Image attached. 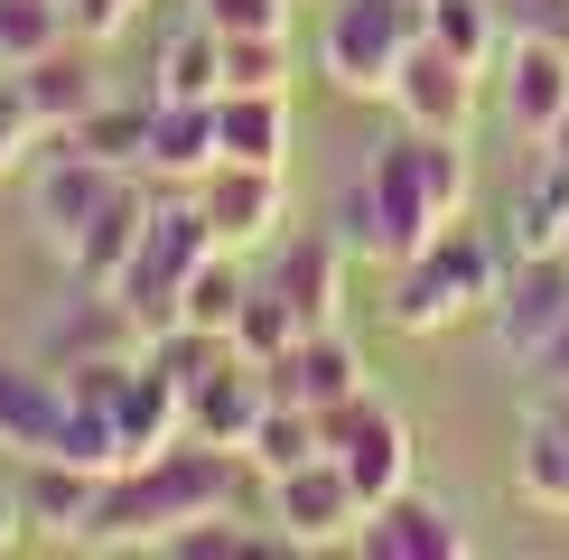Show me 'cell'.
Masks as SVG:
<instances>
[{
	"instance_id": "obj_1",
	"label": "cell",
	"mask_w": 569,
	"mask_h": 560,
	"mask_svg": "<svg viewBox=\"0 0 569 560\" xmlns=\"http://www.w3.org/2000/svg\"><path fill=\"white\" fill-rule=\"evenodd\" d=\"M243 477L252 467L233 449H206V439H178V449L103 477V504H93V532L84 551H169L197 513H233L243 504Z\"/></svg>"
},
{
	"instance_id": "obj_2",
	"label": "cell",
	"mask_w": 569,
	"mask_h": 560,
	"mask_svg": "<svg viewBox=\"0 0 569 560\" xmlns=\"http://www.w3.org/2000/svg\"><path fill=\"white\" fill-rule=\"evenodd\" d=\"M505 243H495L486 224H439L430 243L411 252V262H392V290H383V327L401 337H448L458 318H486L495 290H505Z\"/></svg>"
},
{
	"instance_id": "obj_3",
	"label": "cell",
	"mask_w": 569,
	"mask_h": 560,
	"mask_svg": "<svg viewBox=\"0 0 569 560\" xmlns=\"http://www.w3.org/2000/svg\"><path fill=\"white\" fill-rule=\"evenodd\" d=\"M448 216H439V197H430V178H420V150H411V131L383 140V150L365 159V178L337 197V233H346V252L355 262H411L420 243H430Z\"/></svg>"
},
{
	"instance_id": "obj_4",
	"label": "cell",
	"mask_w": 569,
	"mask_h": 560,
	"mask_svg": "<svg viewBox=\"0 0 569 560\" xmlns=\"http://www.w3.org/2000/svg\"><path fill=\"white\" fill-rule=\"evenodd\" d=\"M411 47H420V0H337L318 29V76L355 103H392V76Z\"/></svg>"
},
{
	"instance_id": "obj_5",
	"label": "cell",
	"mask_w": 569,
	"mask_h": 560,
	"mask_svg": "<svg viewBox=\"0 0 569 560\" xmlns=\"http://www.w3.org/2000/svg\"><path fill=\"white\" fill-rule=\"evenodd\" d=\"M206 252H216V233H206L197 187H187V197H159L150 206V233H140V252H131V271L112 280L122 309L150 327V337H159V327H178V290H187V271H197Z\"/></svg>"
},
{
	"instance_id": "obj_6",
	"label": "cell",
	"mask_w": 569,
	"mask_h": 560,
	"mask_svg": "<svg viewBox=\"0 0 569 560\" xmlns=\"http://www.w3.org/2000/svg\"><path fill=\"white\" fill-rule=\"evenodd\" d=\"M262 504H271V523H280L290 551H355V532H365V513H373L365 496H355L337 449L299 458L290 477H262Z\"/></svg>"
},
{
	"instance_id": "obj_7",
	"label": "cell",
	"mask_w": 569,
	"mask_h": 560,
	"mask_svg": "<svg viewBox=\"0 0 569 560\" xmlns=\"http://www.w3.org/2000/svg\"><path fill=\"white\" fill-rule=\"evenodd\" d=\"M197 206H206V233H216L224 252H262V243H280V224H290V169L216 159V169L197 178Z\"/></svg>"
},
{
	"instance_id": "obj_8",
	"label": "cell",
	"mask_w": 569,
	"mask_h": 560,
	"mask_svg": "<svg viewBox=\"0 0 569 560\" xmlns=\"http://www.w3.org/2000/svg\"><path fill=\"white\" fill-rule=\"evenodd\" d=\"M477 93H486V66H467L458 47L420 38L411 57H401V76H392V112H401L411 131H448V140H467V131H477Z\"/></svg>"
},
{
	"instance_id": "obj_9",
	"label": "cell",
	"mask_w": 569,
	"mask_h": 560,
	"mask_svg": "<svg viewBox=\"0 0 569 560\" xmlns=\"http://www.w3.org/2000/svg\"><path fill=\"white\" fill-rule=\"evenodd\" d=\"M486 318H495V346L513 364H532L569 327V252H513V271H505V290H495Z\"/></svg>"
},
{
	"instance_id": "obj_10",
	"label": "cell",
	"mask_w": 569,
	"mask_h": 560,
	"mask_svg": "<svg viewBox=\"0 0 569 560\" xmlns=\"http://www.w3.org/2000/svg\"><path fill=\"white\" fill-rule=\"evenodd\" d=\"M122 356H150V327L122 309V290H93V280H84V299H66V309L47 318V337H38V364H57V373L122 364Z\"/></svg>"
},
{
	"instance_id": "obj_11",
	"label": "cell",
	"mask_w": 569,
	"mask_h": 560,
	"mask_svg": "<svg viewBox=\"0 0 569 560\" xmlns=\"http://www.w3.org/2000/svg\"><path fill=\"white\" fill-rule=\"evenodd\" d=\"M505 76H495V103H505V122L532 140H551L560 122H569V47L560 38H505Z\"/></svg>"
},
{
	"instance_id": "obj_12",
	"label": "cell",
	"mask_w": 569,
	"mask_h": 560,
	"mask_svg": "<svg viewBox=\"0 0 569 560\" xmlns=\"http://www.w3.org/2000/svg\"><path fill=\"white\" fill-rule=\"evenodd\" d=\"M346 233L337 224H308V233H280L271 252V290L290 299L299 327H346Z\"/></svg>"
},
{
	"instance_id": "obj_13",
	"label": "cell",
	"mask_w": 569,
	"mask_h": 560,
	"mask_svg": "<svg viewBox=\"0 0 569 560\" xmlns=\"http://www.w3.org/2000/svg\"><path fill=\"white\" fill-rule=\"evenodd\" d=\"M355 551H365V560H467V551H477V532L458 523V504H439V496H420V486H401L392 504L365 513Z\"/></svg>"
},
{
	"instance_id": "obj_14",
	"label": "cell",
	"mask_w": 569,
	"mask_h": 560,
	"mask_svg": "<svg viewBox=\"0 0 569 560\" xmlns=\"http://www.w3.org/2000/svg\"><path fill=\"white\" fill-rule=\"evenodd\" d=\"M131 169H103V159H84V150H57L47 140V159H38V187H29V206H38V233L57 252H76V233L112 206V187H122Z\"/></svg>"
},
{
	"instance_id": "obj_15",
	"label": "cell",
	"mask_w": 569,
	"mask_h": 560,
	"mask_svg": "<svg viewBox=\"0 0 569 560\" xmlns=\"http://www.w3.org/2000/svg\"><path fill=\"white\" fill-rule=\"evenodd\" d=\"M262 411H271V373L252 356H224V364H206L197 383H187V439H206V449L243 458V439H252Z\"/></svg>"
},
{
	"instance_id": "obj_16",
	"label": "cell",
	"mask_w": 569,
	"mask_h": 560,
	"mask_svg": "<svg viewBox=\"0 0 569 560\" xmlns=\"http://www.w3.org/2000/svg\"><path fill=\"white\" fill-rule=\"evenodd\" d=\"M271 373V392L280 402H308V411H327V402H346V392H365V346L346 337V327H308V337L290 346Z\"/></svg>"
},
{
	"instance_id": "obj_17",
	"label": "cell",
	"mask_w": 569,
	"mask_h": 560,
	"mask_svg": "<svg viewBox=\"0 0 569 560\" xmlns=\"http://www.w3.org/2000/svg\"><path fill=\"white\" fill-rule=\"evenodd\" d=\"M224 159L216 140V103H178V93H150V150H140V178L159 187H197Z\"/></svg>"
},
{
	"instance_id": "obj_18",
	"label": "cell",
	"mask_w": 569,
	"mask_h": 560,
	"mask_svg": "<svg viewBox=\"0 0 569 560\" xmlns=\"http://www.w3.org/2000/svg\"><path fill=\"white\" fill-rule=\"evenodd\" d=\"M513 496L532 513L569 523V392L541 383V411H523V449H513Z\"/></svg>"
},
{
	"instance_id": "obj_19",
	"label": "cell",
	"mask_w": 569,
	"mask_h": 560,
	"mask_svg": "<svg viewBox=\"0 0 569 560\" xmlns=\"http://www.w3.org/2000/svg\"><path fill=\"white\" fill-rule=\"evenodd\" d=\"M19 504H29V532H38V542L84 551L93 504H103V477H93V467H76V458H29V486H19Z\"/></svg>"
},
{
	"instance_id": "obj_20",
	"label": "cell",
	"mask_w": 569,
	"mask_h": 560,
	"mask_svg": "<svg viewBox=\"0 0 569 560\" xmlns=\"http://www.w3.org/2000/svg\"><path fill=\"white\" fill-rule=\"evenodd\" d=\"M150 178H122V187H112V206H103V216H93L84 233H76V252H66V262H76V280H93V290H112V280H122L131 271V252H140V233H150Z\"/></svg>"
},
{
	"instance_id": "obj_21",
	"label": "cell",
	"mask_w": 569,
	"mask_h": 560,
	"mask_svg": "<svg viewBox=\"0 0 569 560\" xmlns=\"http://www.w3.org/2000/svg\"><path fill=\"white\" fill-rule=\"evenodd\" d=\"M10 84L29 93V112H38V131L57 140V131H76L93 103H103V76H93V57H76V47H47V57L29 66H10Z\"/></svg>"
},
{
	"instance_id": "obj_22",
	"label": "cell",
	"mask_w": 569,
	"mask_h": 560,
	"mask_svg": "<svg viewBox=\"0 0 569 560\" xmlns=\"http://www.w3.org/2000/svg\"><path fill=\"white\" fill-rule=\"evenodd\" d=\"M57 411H66L57 364H10V356H0V449L47 458V439H57Z\"/></svg>"
},
{
	"instance_id": "obj_23",
	"label": "cell",
	"mask_w": 569,
	"mask_h": 560,
	"mask_svg": "<svg viewBox=\"0 0 569 560\" xmlns=\"http://www.w3.org/2000/svg\"><path fill=\"white\" fill-rule=\"evenodd\" d=\"M216 140L224 159L290 169V93H216Z\"/></svg>"
},
{
	"instance_id": "obj_24",
	"label": "cell",
	"mask_w": 569,
	"mask_h": 560,
	"mask_svg": "<svg viewBox=\"0 0 569 560\" xmlns=\"http://www.w3.org/2000/svg\"><path fill=\"white\" fill-rule=\"evenodd\" d=\"M47 150V140H38ZM57 150H84V159H103V169H140V150H150V103H93L76 131H57Z\"/></svg>"
},
{
	"instance_id": "obj_25",
	"label": "cell",
	"mask_w": 569,
	"mask_h": 560,
	"mask_svg": "<svg viewBox=\"0 0 569 560\" xmlns=\"http://www.w3.org/2000/svg\"><path fill=\"white\" fill-rule=\"evenodd\" d=\"M243 299H252V280H243V252H224V243H216L197 271H187V290H178V318H187V327H216V337H233Z\"/></svg>"
},
{
	"instance_id": "obj_26",
	"label": "cell",
	"mask_w": 569,
	"mask_h": 560,
	"mask_svg": "<svg viewBox=\"0 0 569 560\" xmlns=\"http://www.w3.org/2000/svg\"><path fill=\"white\" fill-rule=\"evenodd\" d=\"M318 449H327V439H318V411L271 392V411L252 420V439H243V467H252V477H290V467L318 458Z\"/></svg>"
},
{
	"instance_id": "obj_27",
	"label": "cell",
	"mask_w": 569,
	"mask_h": 560,
	"mask_svg": "<svg viewBox=\"0 0 569 560\" xmlns=\"http://www.w3.org/2000/svg\"><path fill=\"white\" fill-rule=\"evenodd\" d=\"M560 224H569V169L541 150L523 197H513V252H560Z\"/></svg>"
},
{
	"instance_id": "obj_28",
	"label": "cell",
	"mask_w": 569,
	"mask_h": 560,
	"mask_svg": "<svg viewBox=\"0 0 569 560\" xmlns=\"http://www.w3.org/2000/svg\"><path fill=\"white\" fill-rule=\"evenodd\" d=\"M159 93H178V103H216L224 93V38L206 29V19H187L169 38V57H159Z\"/></svg>"
},
{
	"instance_id": "obj_29",
	"label": "cell",
	"mask_w": 569,
	"mask_h": 560,
	"mask_svg": "<svg viewBox=\"0 0 569 560\" xmlns=\"http://www.w3.org/2000/svg\"><path fill=\"white\" fill-rule=\"evenodd\" d=\"M420 38L458 47L467 66H495V57H505V19H495V0H420Z\"/></svg>"
},
{
	"instance_id": "obj_30",
	"label": "cell",
	"mask_w": 569,
	"mask_h": 560,
	"mask_svg": "<svg viewBox=\"0 0 569 560\" xmlns=\"http://www.w3.org/2000/svg\"><path fill=\"white\" fill-rule=\"evenodd\" d=\"M308 337V327L290 318V299L271 290V280H252V299H243V318H233V356H252V364H280L290 346Z\"/></svg>"
},
{
	"instance_id": "obj_31",
	"label": "cell",
	"mask_w": 569,
	"mask_h": 560,
	"mask_svg": "<svg viewBox=\"0 0 569 560\" xmlns=\"http://www.w3.org/2000/svg\"><path fill=\"white\" fill-rule=\"evenodd\" d=\"M224 93H290V29L224 38Z\"/></svg>"
},
{
	"instance_id": "obj_32",
	"label": "cell",
	"mask_w": 569,
	"mask_h": 560,
	"mask_svg": "<svg viewBox=\"0 0 569 560\" xmlns=\"http://www.w3.org/2000/svg\"><path fill=\"white\" fill-rule=\"evenodd\" d=\"M66 38H76L66 0H0V66H29V57H47Z\"/></svg>"
},
{
	"instance_id": "obj_33",
	"label": "cell",
	"mask_w": 569,
	"mask_h": 560,
	"mask_svg": "<svg viewBox=\"0 0 569 560\" xmlns=\"http://www.w3.org/2000/svg\"><path fill=\"white\" fill-rule=\"evenodd\" d=\"M38 112H29V93H19L10 84V66H0V178H10V169H29V150H38Z\"/></svg>"
},
{
	"instance_id": "obj_34",
	"label": "cell",
	"mask_w": 569,
	"mask_h": 560,
	"mask_svg": "<svg viewBox=\"0 0 569 560\" xmlns=\"http://www.w3.org/2000/svg\"><path fill=\"white\" fill-rule=\"evenodd\" d=\"M197 19L216 38H252V29H290V0H197Z\"/></svg>"
},
{
	"instance_id": "obj_35",
	"label": "cell",
	"mask_w": 569,
	"mask_h": 560,
	"mask_svg": "<svg viewBox=\"0 0 569 560\" xmlns=\"http://www.w3.org/2000/svg\"><path fill=\"white\" fill-rule=\"evenodd\" d=\"M505 38H560L569 47V0H495Z\"/></svg>"
},
{
	"instance_id": "obj_36",
	"label": "cell",
	"mask_w": 569,
	"mask_h": 560,
	"mask_svg": "<svg viewBox=\"0 0 569 560\" xmlns=\"http://www.w3.org/2000/svg\"><path fill=\"white\" fill-rule=\"evenodd\" d=\"M66 19H76L84 47H103V38H122L131 19H140V0H66Z\"/></svg>"
},
{
	"instance_id": "obj_37",
	"label": "cell",
	"mask_w": 569,
	"mask_h": 560,
	"mask_svg": "<svg viewBox=\"0 0 569 560\" xmlns=\"http://www.w3.org/2000/svg\"><path fill=\"white\" fill-rule=\"evenodd\" d=\"M29 542V504H19V486H0V551Z\"/></svg>"
},
{
	"instance_id": "obj_38",
	"label": "cell",
	"mask_w": 569,
	"mask_h": 560,
	"mask_svg": "<svg viewBox=\"0 0 569 560\" xmlns=\"http://www.w3.org/2000/svg\"><path fill=\"white\" fill-rule=\"evenodd\" d=\"M532 373H541V383H551V392H569V327H560V337H551V346H541V356H532Z\"/></svg>"
},
{
	"instance_id": "obj_39",
	"label": "cell",
	"mask_w": 569,
	"mask_h": 560,
	"mask_svg": "<svg viewBox=\"0 0 569 560\" xmlns=\"http://www.w3.org/2000/svg\"><path fill=\"white\" fill-rule=\"evenodd\" d=\"M541 150H551V159H560V169H569V122H560V131H551V140H541Z\"/></svg>"
},
{
	"instance_id": "obj_40",
	"label": "cell",
	"mask_w": 569,
	"mask_h": 560,
	"mask_svg": "<svg viewBox=\"0 0 569 560\" xmlns=\"http://www.w3.org/2000/svg\"><path fill=\"white\" fill-rule=\"evenodd\" d=\"M560 252H569V224H560Z\"/></svg>"
}]
</instances>
